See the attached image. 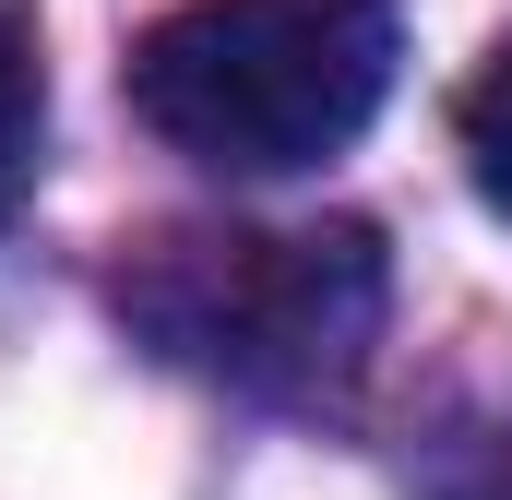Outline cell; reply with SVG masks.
<instances>
[{
  "mask_svg": "<svg viewBox=\"0 0 512 500\" xmlns=\"http://www.w3.org/2000/svg\"><path fill=\"white\" fill-rule=\"evenodd\" d=\"M120 298L167 358L239 381V393H322L382 334V250L370 227H298V239L227 227V239L143 250Z\"/></svg>",
  "mask_w": 512,
  "mask_h": 500,
  "instance_id": "2",
  "label": "cell"
},
{
  "mask_svg": "<svg viewBox=\"0 0 512 500\" xmlns=\"http://www.w3.org/2000/svg\"><path fill=\"white\" fill-rule=\"evenodd\" d=\"M393 96V12L382 0H179L131 48V108L191 167L286 179L346 155Z\"/></svg>",
  "mask_w": 512,
  "mask_h": 500,
  "instance_id": "1",
  "label": "cell"
},
{
  "mask_svg": "<svg viewBox=\"0 0 512 500\" xmlns=\"http://www.w3.org/2000/svg\"><path fill=\"white\" fill-rule=\"evenodd\" d=\"M441 500H512V453H501V465H477V477H453Z\"/></svg>",
  "mask_w": 512,
  "mask_h": 500,
  "instance_id": "5",
  "label": "cell"
},
{
  "mask_svg": "<svg viewBox=\"0 0 512 500\" xmlns=\"http://www.w3.org/2000/svg\"><path fill=\"white\" fill-rule=\"evenodd\" d=\"M36 143H48V72H36L24 12H0V215L36 191Z\"/></svg>",
  "mask_w": 512,
  "mask_h": 500,
  "instance_id": "3",
  "label": "cell"
},
{
  "mask_svg": "<svg viewBox=\"0 0 512 500\" xmlns=\"http://www.w3.org/2000/svg\"><path fill=\"white\" fill-rule=\"evenodd\" d=\"M453 131H465V167H477V191L512 215V36L477 60V84L453 96Z\"/></svg>",
  "mask_w": 512,
  "mask_h": 500,
  "instance_id": "4",
  "label": "cell"
}]
</instances>
